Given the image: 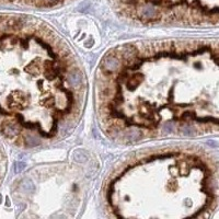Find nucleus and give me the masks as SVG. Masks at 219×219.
Instances as JSON below:
<instances>
[{
  "instance_id": "nucleus-1",
  "label": "nucleus",
  "mask_w": 219,
  "mask_h": 219,
  "mask_svg": "<svg viewBox=\"0 0 219 219\" xmlns=\"http://www.w3.org/2000/svg\"><path fill=\"white\" fill-rule=\"evenodd\" d=\"M94 103L102 133L122 145L219 130V42L146 39L100 59Z\"/></svg>"
},
{
  "instance_id": "nucleus-3",
  "label": "nucleus",
  "mask_w": 219,
  "mask_h": 219,
  "mask_svg": "<svg viewBox=\"0 0 219 219\" xmlns=\"http://www.w3.org/2000/svg\"><path fill=\"white\" fill-rule=\"evenodd\" d=\"M213 165L193 147L147 148L119 161L103 184L113 218H200L215 203Z\"/></svg>"
},
{
  "instance_id": "nucleus-2",
  "label": "nucleus",
  "mask_w": 219,
  "mask_h": 219,
  "mask_svg": "<svg viewBox=\"0 0 219 219\" xmlns=\"http://www.w3.org/2000/svg\"><path fill=\"white\" fill-rule=\"evenodd\" d=\"M86 100L85 71L64 37L35 17L0 14V136L24 149L60 141Z\"/></svg>"
},
{
  "instance_id": "nucleus-4",
  "label": "nucleus",
  "mask_w": 219,
  "mask_h": 219,
  "mask_svg": "<svg viewBox=\"0 0 219 219\" xmlns=\"http://www.w3.org/2000/svg\"><path fill=\"white\" fill-rule=\"evenodd\" d=\"M76 0H0V4L31 9H54L66 6Z\"/></svg>"
},
{
  "instance_id": "nucleus-5",
  "label": "nucleus",
  "mask_w": 219,
  "mask_h": 219,
  "mask_svg": "<svg viewBox=\"0 0 219 219\" xmlns=\"http://www.w3.org/2000/svg\"><path fill=\"white\" fill-rule=\"evenodd\" d=\"M7 167H8V160H7V154L3 150L1 143H0V185L4 179L7 173Z\"/></svg>"
}]
</instances>
